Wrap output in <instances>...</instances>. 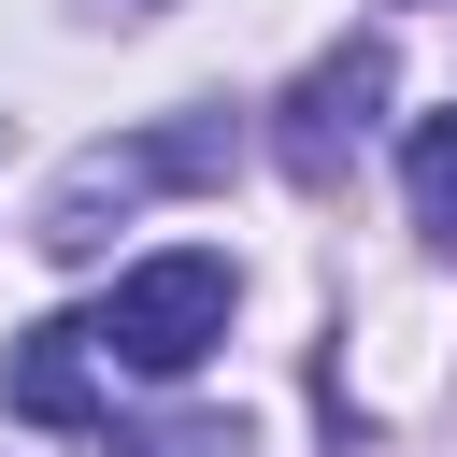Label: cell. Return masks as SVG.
I'll list each match as a JSON object with an SVG mask.
<instances>
[{
    "mask_svg": "<svg viewBox=\"0 0 457 457\" xmlns=\"http://www.w3.org/2000/svg\"><path fill=\"white\" fill-rule=\"evenodd\" d=\"M228 171V114H171V129H129V143H86L57 186H43V257H100V214L157 200V186H214Z\"/></svg>",
    "mask_w": 457,
    "mask_h": 457,
    "instance_id": "cell-1",
    "label": "cell"
},
{
    "mask_svg": "<svg viewBox=\"0 0 457 457\" xmlns=\"http://www.w3.org/2000/svg\"><path fill=\"white\" fill-rule=\"evenodd\" d=\"M228 300H243V271L214 257V243H171V257H143V271H114V300H100V357L114 371H200L214 343H228Z\"/></svg>",
    "mask_w": 457,
    "mask_h": 457,
    "instance_id": "cell-2",
    "label": "cell"
},
{
    "mask_svg": "<svg viewBox=\"0 0 457 457\" xmlns=\"http://www.w3.org/2000/svg\"><path fill=\"white\" fill-rule=\"evenodd\" d=\"M371 100H386V43L357 29V43H328L300 86H286V129H271V157H286V186H343L357 171V143H371Z\"/></svg>",
    "mask_w": 457,
    "mask_h": 457,
    "instance_id": "cell-3",
    "label": "cell"
},
{
    "mask_svg": "<svg viewBox=\"0 0 457 457\" xmlns=\"http://www.w3.org/2000/svg\"><path fill=\"white\" fill-rule=\"evenodd\" d=\"M100 343L86 328H29L14 343V371H0V400L29 414V428H86V443H114V400H100V371H86Z\"/></svg>",
    "mask_w": 457,
    "mask_h": 457,
    "instance_id": "cell-4",
    "label": "cell"
},
{
    "mask_svg": "<svg viewBox=\"0 0 457 457\" xmlns=\"http://www.w3.org/2000/svg\"><path fill=\"white\" fill-rule=\"evenodd\" d=\"M400 171H414V228L457 243V114H414V157Z\"/></svg>",
    "mask_w": 457,
    "mask_h": 457,
    "instance_id": "cell-5",
    "label": "cell"
}]
</instances>
